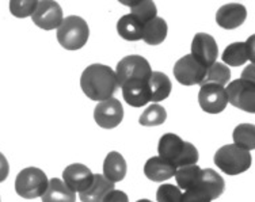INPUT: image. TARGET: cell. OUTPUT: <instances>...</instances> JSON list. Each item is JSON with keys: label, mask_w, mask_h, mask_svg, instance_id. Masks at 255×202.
<instances>
[{"label": "cell", "mask_w": 255, "mask_h": 202, "mask_svg": "<svg viewBox=\"0 0 255 202\" xmlns=\"http://www.w3.org/2000/svg\"><path fill=\"white\" fill-rule=\"evenodd\" d=\"M197 185L201 186L211 196L212 201L220 197L221 194L224 193V189H226L224 179L212 168L201 170V177H200V181H198Z\"/></svg>", "instance_id": "cell-22"}, {"label": "cell", "mask_w": 255, "mask_h": 202, "mask_svg": "<svg viewBox=\"0 0 255 202\" xmlns=\"http://www.w3.org/2000/svg\"><path fill=\"white\" fill-rule=\"evenodd\" d=\"M102 202H129V198L124 192L121 190H112L106 197L103 198Z\"/></svg>", "instance_id": "cell-33"}, {"label": "cell", "mask_w": 255, "mask_h": 202, "mask_svg": "<svg viewBox=\"0 0 255 202\" xmlns=\"http://www.w3.org/2000/svg\"><path fill=\"white\" fill-rule=\"evenodd\" d=\"M127 162L120 152H110L103 163V177L113 183L121 182L127 175Z\"/></svg>", "instance_id": "cell-17"}, {"label": "cell", "mask_w": 255, "mask_h": 202, "mask_svg": "<svg viewBox=\"0 0 255 202\" xmlns=\"http://www.w3.org/2000/svg\"><path fill=\"white\" fill-rule=\"evenodd\" d=\"M228 102L247 113L255 111V83L253 80L236 79L226 89Z\"/></svg>", "instance_id": "cell-7"}, {"label": "cell", "mask_w": 255, "mask_h": 202, "mask_svg": "<svg viewBox=\"0 0 255 202\" xmlns=\"http://www.w3.org/2000/svg\"><path fill=\"white\" fill-rule=\"evenodd\" d=\"M80 87L87 98L103 102L113 98L118 89L117 76L109 65L93 64L84 69L80 78Z\"/></svg>", "instance_id": "cell-1"}, {"label": "cell", "mask_w": 255, "mask_h": 202, "mask_svg": "<svg viewBox=\"0 0 255 202\" xmlns=\"http://www.w3.org/2000/svg\"><path fill=\"white\" fill-rule=\"evenodd\" d=\"M212 198L208 193L196 185L194 188L185 190V194H182V202H211Z\"/></svg>", "instance_id": "cell-32"}, {"label": "cell", "mask_w": 255, "mask_h": 202, "mask_svg": "<svg viewBox=\"0 0 255 202\" xmlns=\"http://www.w3.org/2000/svg\"><path fill=\"white\" fill-rule=\"evenodd\" d=\"M42 202H75L76 196L65 183L59 179L53 178L50 179L46 192L42 196Z\"/></svg>", "instance_id": "cell-21"}, {"label": "cell", "mask_w": 255, "mask_h": 202, "mask_svg": "<svg viewBox=\"0 0 255 202\" xmlns=\"http://www.w3.org/2000/svg\"><path fill=\"white\" fill-rule=\"evenodd\" d=\"M10 174V166H8V162L3 153L0 152V183L4 182L7 177Z\"/></svg>", "instance_id": "cell-34"}, {"label": "cell", "mask_w": 255, "mask_h": 202, "mask_svg": "<svg viewBox=\"0 0 255 202\" xmlns=\"http://www.w3.org/2000/svg\"><path fill=\"white\" fill-rule=\"evenodd\" d=\"M167 119V111L166 108L160 106V104H149L144 113L140 115L138 122L142 126H157L162 125Z\"/></svg>", "instance_id": "cell-29"}, {"label": "cell", "mask_w": 255, "mask_h": 202, "mask_svg": "<svg viewBox=\"0 0 255 202\" xmlns=\"http://www.w3.org/2000/svg\"><path fill=\"white\" fill-rule=\"evenodd\" d=\"M124 107L116 98H110L97 104L94 110V119L103 129H113L123 122Z\"/></svg>", "instance_id": "cell-11"}, {"label": "cell", "mask_w": 255, "mask_h": 202, "mask_svg": "<svg viewBox=\"0 0 255 202\" xmlns=\"http://www.w3.org/2000/svg\"><path fill=\"white\" fill-rule=\"evenodd\" d=\"M0 202H1V201H0Z\"/></svg>", "instance_id": "cell-37"}, {"label": "cell", "mask_w": 255, "mask_h": 202, "mask_svg": "<svg viewBox=\"0 0 255 202\" xmlns=\"http://www.w3.org/2000/svg\"><path fill=\"white\" fill-rule=\"evenodd\" d=\"M201 170L197 164H190V166H182L175 170V179H177L178 188L182 190H189V189L194 188L200 177H201Z\"/></svg>", "instance_id": "cell-26"}, {"label": "cell", "mask_w": 255, "mask_h": 202, "mask_svg": "<svg viewBox=\"0 0 255 202\" xmlns=\"http://www.w3.org/2000/svg\"><path fill=\"white\" fill-rule=\"evenodd\" d=\"M123 97L129 106L141 107L151 102V93L148 82L144 80H130L124 84Z\"/></svg>", "instance_id": "cell-16"}, {"label": "cell", "mask_w": 255, "mask_h": 202, "mask_svg": "<svg viewBox=\"0 0 255 202\" xmlns=\"http://www.w3.org/2000/svg\"><path fill=\"white\" fill-rule=\"evenodd\" d=\"M37 4V0H11L10 11L16 18H26L34 14Z\"/></svg>", "instance_id": "cell-30"}, {"label": "cell", "mask_w": 255, "mask_h": 202, "mask_svg": "<svg viewBox=\"0 0 255 202\" xmlns=\"http://www.w3.org/2000/svg\"><path fill=\"white\" fill-rule=\"evenodd\" d=\"M242 79H246V80L254 79V64L249 65V67L245 69V72H243V75H242ZM253 82H254V80H253Z\"/></svg>", "instance_id": "cell-35"}, {"label": "cell", "mask_w": 255, "mask_h": 202, "mask_svg": "<svg viewBox=\"0 0 255 202\" xmlns=\"http://www.w3.org/2000/svg\"><path fill=\"white\" fill-rule=\"evenodd\" d=\"M191 56L204 65L205 68H209L213 63H216L217 54H219V46L216 40L211 34L206 33H198L194 35L191 42Z\"/></svg>", "instance_id": "cell-12"}, {"label": "cell", "mask_w": 255, "mask_h": 202, "mask_svg": "<svg viewBox=\"0 0 255 202\" xmlns=\"http://www.w3.org/2000/svg\"><path fill=\"white\" fill-rule=\"evenodd\" d=\"M49 185L46 174L37 167H27L22 170L15 179V192L26 200L42 197Z\"/></svg>", "instance_id": "cell-5"}, {"label": "cell", "mask_w": 255, "mask_h": 202, "mask_svg": "<svg viewBox=\"0 0 255 202\" xmlns=\"http://www.w3.org/2000/svg\"><path fill=\"white\" fill-rule=\"evenodd\" d=\"M206 69L191 54H186L174 65V76L182 86L201 84L206 75Z\"/></svg>", "instance_id": "cell-8"}, {"label": "cell", "mask_w": 255, "mask_h": 202, "mask_svg": "<svg viewBox=\"0 0 255 202\" xmlns=\"http://www.w3.org/2000/svg\"><path fill=\"white\" fill-rule=\"evenodd\" d=\"M89 37V25L78 15L67 16L57 29V41L67 50L82 49L87 44Z\"/></svg>", "instance_id": "cell-3"}, {"label": "cell", "mask_w": 255, "mask_h": 202, "mask_svg": "<svg viewBox=\"0 0 255 202\" xmlns=\"http://www.w3.org/2000/svg\"><path fill=\"white\" fill-rule=\"evenodd\" d=\"M114 72L117 76L118 87H123L124 84L130 80L148 82L152 74V69L144 57L137 56V54H132V56L124 57L117 64V68Z\"/></svg>", "instance_id": "cell-6"}, {"label": "cell", "mask_w": 255, "mask_h": 202, "mask_svg": "<svg viewBox=\"0 0 255 202\" xmlns=\"http://www.w3.org/2000/svg\"><path fill=\"white\" fill-rule=\"evenodd\" d=\"M215 164L227 175H239L250 170L253 156L235 144H228L215 153Z\"/></svg>", "instance_id": "cell-4"}, {"label": "cell", "mask_w": 255, "mask_h": 202, "mask_svg": "<svg viewBox=\"0 0 255 202\" xmlns=\"http://www.w3.org/2000/svg\"><path fill=\"white\" fill-rule=\"evenodd\" d=\"M137 202H152V201H149V200H138Z\"/></svg>", "instance_id": "cell-36"}, {"label": "cell", "mask_w": 255, "mask_h": 202, "mask_svg": "<svg viewBox=\"0 0 255 202\" xmlns=\"http://www.w3.org/2000/svg\"><path fill=\"white\" fill-rule=\"evenodd\" d=\"M177 168L171 166L170 163L163 160L159 156H153V158L148 159L145 166H144V174L148 179H151L153 182H163L167 181L171 177H174Z\"/></svg>", "instance_id": "cell-19"}, {"label": "cell", "mask_w": 255, "mask_h": 202, "mask_svg": "<svg viewBox=\"0 0 255 202\" xmlns=\"http://www.w3.org/2000/svg\"><path fill=\"white\" fill-rule=\"evenodd\" d=\"M231 80V71L230 68L227 67L226 64L223 63H213V64L206 69V75L202 83L200 86H204V84H219L221 87H224L226 84L230 83Z\"/></svg>", "instance_id": "cell-28"}, {"label": "cell", "mask_w": 255, "mask_h": 202, "mask_svg": "<svg viewBox=\"0 0 255 202\" xmlns=\"http://www.w3.org/2000/svg\"><path fill=\"white\" fill-rule=\"evenodd\" d=\"M124 4L130 5V14L141 22V25H145L149 20L157 16L156 5L151 0H136V1H123Z\"/></svg>", "instance_id": "cell-25"}, {"label": "cell", "mask_w": 255, "mask_h": 202, "mask_svg": "<svg viewBox=\"0 0 255 202\" xmlns=\"http://www.w3.org/2000/svg\"><path fill=\"white\" fill-rule=\"evenodd\" d=\"M247 18V10L243 4L239 3H230L220 7L217 10L216 22L223 29L232 30L239 27L245 23Z\"/></svg>", "instance_id": "cell-15"}, {"label": "cell", "mask_w": 255, "mask_h": 202, "mask_svg": "<svg viewBox=\"0 0 255 202\" xmlns=\"http://www.w3.org/2000/svg\"><path fill=\"white\" fill-rule=\"evenodd\" d=\"M167 31H168V27H167L166 20L156 16L144 25L141 40L148 45H160L166 40Z\"/></svg>", "instance_id": "cell-23"}, {"label": "cell", "mask_w": 255, "mask_h": 202, "mask_svg": "<svg viewBox=\"0 0 255 202\" xmlns=\"http://www.w3.org/2000/svg\"><path fill=\"white\" fill-rule=\"evenodd\" d=\"M31 19L39 29H59V26L63 22V10L57 1L42 0V1H38L34 14L31 15Z\"/></svg>", "instance_id": "cell-10"}, {"label": "cell", "mask_w": 255, "mask_h": 202, "mask_svg": "<svg viewBox=\"0 0 255 202\" xmlns=\"http://www.w3.org/2000/svg\"><path fill=\"white\" fill-rule=\"evenodd\" d=\"M198 103L205 113L219 114L224 111L228 104L226 89L219 84H204L198 93Z\"/></svg>", "instance_id": "cell-9"}, {"label": "cell", "mask_w": 255, "mask_h": 202, "mask_svg": "<svg viewBox=\"0 0 255 202\" xmlns=\"http://www.w3.org/2000/svg\"><path fill=\"white\" fill-rule=\"evenodd\" d=\"M221 59L227 67H239L249 60L254 61V35H251L246 42H234L228 45Z\"/></svg>", "instance_id": "cell-14"}, {"label": "cell", "mask_w": 255, "mask_h": 202, "mask_svg": "<svg viewBox=\"0 0 255 202\" xmlns=\"http://www.w3.org/2000/svg\"><path fill=\"white\" fill-rule=\"evenodd\" d=\"M157 152L159 158L170 163L175 168L197 164L200 156L193 144L183 141L179 136L174 133L163 134L159 140Z\"/></svg>", "instance_id": "cell-2"}, {"label": "cell", "mask_w": 255, "mask_h": 202, "mask_svg": "<svg viewBox=\"0 0 255 202\" xmlns=\"http://www.w3.org/2000/svg\"><path fill=\"white\" fill-rule=\"evenodd\" d=\"M157 202H182L181 189L170 183H164L156 192Z\"/></svg>", "instance_id": "cell-31"}, {"label": "cell", "mask_w": 255, "mask_h": 202, "mask_svg": "<svg viewBox=\"0 0 255 202\" xmlns=\"http://www.w3.org/2000/svg\"><path fill=\"white\" fill-rule=\"evenodd\" d=\"M141 22H138L132 14H127L121 16L117 22L118 34L127 41H138L142 37Z\"/></svg>", "instance_id": "cell-24"}, {"label": "cell", "mask_w": 255, "mask_h": 202, "mask_svg": "<svg viewBox=\"0 0 255 202\" xmlns=\"http://www.w3.org/2000/svg\"><path fill=\"white\" fill-rule=\"evenodd\" d=\"M114 190V183L101 174H94V182L86 192L79 193L82 202H102L109 193Z\"/></svg>", "instance_id": "cell-18"}, {"label": "cell", "mask_w": 255, "mask_h": 202, "mask_svg": "<svg viewBox=\"0 0 255 202\" xmlns=\"http://www.w3.org/2000/svg\"><path fill=\"white\" fill-rule=\"evenodd\" d=\"M232 138L235 145L250 152L255 149V126L253 123L238 125L232 133Z\"/></svg>", "instance_id": "cell-27"}, {"label": "cell", "mask_w": 255, "mask_h": 202, "mask_svg": "<svg viewBox=\"0 0 255 202\" xmlns=\"http://www.w3.org/2000/svg\"><path fill=\"white\" fill-rule=\"evenodd\" d=\"M63 182L74 193H83L93 185L94 174L87 166L74 163L63 171Z\"/></svg>", "instance_id": "cell-13"}, {"label": "cell", "mask_w": 255, "mask_h": 202, "mask_svg": "<svg viewBox=\"0 0 255 202\" xmlns=\"http://www.w3.org/2000/svg\"><path fill=\"white\" fill-rule=\"evenodd\" d=\"M149 93H151V102H160L170 97L172 90V84L168 76L159 71H152L151 78L148 80Z\"/></svg>", "instance_id": "cell-20"}]
</instances>
